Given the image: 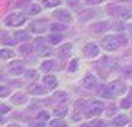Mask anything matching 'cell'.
<instances>
[{"label":"cell","mask_w":132,"mask_h":127,"mask_svg":"<svg viewBox=\"0 0 132 127\" xmlns=\"http://www.w3.org/2000/svg\"><path fill=\"white\" fill-rule=\"evenodd\" d=\"M67 113H68V109H67V107H55V110H54L55 117H58V119H63Z\"/></svg>","instance_id":"cell-25"},{"label":"cell","mask_w":132,"mask_h":127,"mask_svg":"<svg viewBox=\"0 0 132 127\" xmlns=\"http://www.w3.org/2000/svg\"><path fill=\"white\" fill-rule=\"evenodd\" d=\"M128 44V37L123 34H117V35H108L102 40V48L106 51H114L122 45Z\"/></svg>","instance_id":"cell-1"},{"label":"cell","mask_w":132,"mask_h":127,"mask_svg":"<svg viewBox=\"0 0 132 127\" xmlns=\"http://www.w3.org/2000/svg\"><path fill=\"white\" fill-rule=\"evenodd\" d=\"M47 41H48V44L51 45H57L60 44L61 41H63V35H60V34H53V35H48V38H47Z\"/></svg>","instance_id":"cell-20"},{"label":"cell","mask_w":132,"mask_h":127,"mask_svg":"<svg viewBox=\"0 0 132 127\" xmlns=\"http://www.w3.org/2000/svg\"><path fill=\"white\" fill-rule=\"evenodd\" d=\"M57 83H58V81H57V78H55L54 75H50V73L44 75V78H43V86L46 87L47 90L55 89V87H57Z\"/></svg>","instance_id":"cell-10"},{"label":"cell","mask_w":132,"mask_h":127,"mask_svg":"<svg viewBox=\"0 0 132 127\" xmlns=\"http://www.w3.org/2000/svg\"><path fill=\"white\" fill-rule=\"evenodd\" d=\"M128 123H129V117L126 114H118V116H115L114 120H112V124L117 126V127H123Z\"/></svg>","instance_id":"cell-15"},{"label":"cell","mask_w":132,"mask_h":127,"mask_svg":"<svg viewBox=\"0 0 132 127\" xmlns=\"http://www.w3.org/2000/svg\"><path fill=\"white\" fill-rule=\"evenodd\" d=\"M109 28V23L108 21H100L97 24H92L91 30L95 31V33H102V31H106Z\"/></svg>","instance_id":"cell-17"},{"label":"cell","mask_w":132,"mask_h":127,"mask_svg":"<svg viewBox=\"0 0 132 127\" xmlns=\"http://www.w3.org/2000/svg\"><path fill=\"white\" fill-rule=\"evenodd\" d=\"M7 71H9L10 75H14V76L23 75V73L26 72V69H24V64H23V61H19V59H14V61L10 62L9 66H7Z\"/></svg>","instance_id":"cell-6"},{"label":"cell","mask_w":132,"mask_h":127,"mask_svg":"<svg viewBox=\"0 0 132 127\" xmlns=\"http://www.w3.org/2000/svg\"><path fill=\"white\" fill-rule=\"evenodd\" d=\"M81 83H82V86L85 87V89H94V87L97 86V83H98L97 76H95L94 73H87V75L82 78Z\"/></svg>","instance_id":"cell-8"},{"label":"cell","mask_w":132,"mask_h":127,"mask_svg":"<svg viewBox=\"0 0 132 127\" xmlns=\"http://www.w3.org/2000/svg\"><path fill=\"white\" fill-rule=\"evenodd\" d=\"M92 17H94V11H91V10H82L78 14V18H80L81 21H88Z\"/></svg>","instance_id":"cell-19"},{"label":"cell","mask_w":132,"mask_h":127,"mask_svg":"<svg viewBox=\"0 0 132 127\" xmlns=\"http://www.w3.org/2000/svg\"><path fill=\"white\" fill-rule=\"evenodd\" d=\"M89 126H91V127H104V126H105V123H104L102 120H92L91 123H89Z\"/></svg>","instance_id":"cell-34"},{"label":"cell","mask_w":132,"mask_h":127,"mask_svg":"<svg viewBox=\"0 0 132 127\" xmlns=\"http://www.w3.org/2000/svg\"><path fill=\"white\" fill-rule=\"evenodd\" d=\"M3 44H4V45H14V44H16V40H12V38H4V40H3Z\"/></svg>","instance_id":"cell-37"},{"label":"cell","mask_w":132,"mask_h":127,"mask_svg":"<svg viewBox=\"0 0 132 127\" xmlns=\"http://www.w3.org/2000/svg\"><path fill=\"white\" fill-rule=\"evenodd\" d=\"M54 16L57 17V20H60L61 23H68V21H71V13H70L68 10H64V8L57 10V11L54 13Z\"/></svg>","instance_id":"cell-14"},{"label":"cell","mask_w":132,"mask_h":127,"mask_svg":"<svg viewBox=\"0 0 132 127\" xmlns=\"http://www.w3.org/2000/svg\"><path fill=\"white\" fill-rule=\"evenodd\" d=\"M31 127H46V123H44V121H40L37 119L36 121H33V123H31Z\"/></svg>","instance_id":"cell-36"},{"label":"cell","mask_w":132,"mask_h":127,"mask_svg":"<svg viewBox=\"0 0 132 127\" xmlns=\"http://www.w3.org/2000/svg\"><path fill=\"white\" fill-rule=\"evenodd\" d=\"M106 11L111 16L118 17V18H123V20H128L132 17V8L122 4H108L106 6Z\"/></svg>","instance_id":"cell-2"},{"label":"cell","mask_w":132,"mask_h":127,"mask_svg":"<svg viewBox=\"0 0 132 127\" xmlns=\"http://www.w3.org/2000/svg\"><path fill=\"white\" fill-rule=\"evenodd\" d=\"M119 106L122 107V109H125V110H126V109H131V107H132V100L128 97V96H126V97H123L122 100H121V104H119Z\"/></svg>","instance_id":"cell-27"},{"label":"cell","mask_w":132,"mask_h":127,"mask_svg":"<svg viewBox=\"0 0 132 127\" xmlns=\"http://www.w3.org/2000/svg\"><path fill=\"white\" fill-rule=\"evenodd\" d=\"M24 75H26L27 79H31V81H36V79L38 78L37 71H34V69H27L26 72H24Z\"/></svg>","instance_id":"cell-26"},{"label":"cell","mask_w":132,"mask_h":127,"mask_svg":"<svg viewBox=\"0 0 132 127\" xmlns=\"http://www.w3.org/2000/svg\"><path fill=\"white\" fill-rule=\"evenodd\" d=\"M126 96L132 100V87H129V89H128V95H126Z\"/></svg>","instance_id":"cell-42"},{"label":"cell","mask_w":132,"mask_h":127,"mask_svg":"<svg viewBox=\"0 0 132 127\" xmlns=\"http://www.w3.org/2000/svg\"><path fill=\"white\" fill-rule=\"evenodd\" d=\"M41 2L46 7H57V6H60L61 0H41Z\"/></svg>","instance_id":"cell-28"},{"label":"cell","mask_w":132,"mask_h":127,"mask_svg":"<svg viewBox=\"0 0 132 127\" xmlns=\"http://www.w3.org/2000/svg\"><path fill=\"white\" fill-rule=\"evenodd\" d=\"M104 109H105V106L101 100H89L84 106V114L87 117H97L98 114L102 113Z\"/></svg>","instance_id":"cell-3"},{"label":"cell","mask_w":132,"mask_h":127,"mask_svg":"<svg viewBox=\"0 0 132 127\" xmlns=\"http://www.w3.org/2000/svg\"><path fill=\"white\" fill-rule=\"evenodd\" d=\"M84 2H85L87 4H98V3H101L102 0H84Z\"/></svg>","instance_id":"cell-39"},{"label":"cell","mask_w":132,"mask_h":127,"mask_svg":"<svg viewBox=\"0 0 132 127\" xmlns=\"http://www.w3.org/2000/svg\"><path fill=\"white\" fill-rule=\"evenodd\" d=\"M6 127H23L21 124H17V123H10V124H7Z\"/></svg>","instance_id":"cell-41"},{"label":"cell","mask_w":132,"mask_h":127,"mask_svg":"<svg viewBox=\"0 0 132 127\" xmlns=\"http://www.w3.org/2000/svg\"><path fill=\"white\" fill-rule=\"evenodd\" d=\"M71 51H72V45L68 42V44L61 45V47L58 48L57 52H58V56H60V59H63V61H64V59L68 58V55L71 54Z\"/></svg>","instance_id":"cell-13"},{"label":"cell","mask_w":132,"mask_h":127,"mask_svg":"<svg viewBox=\"0 0 132 127\" xmlns=\"http://www.w3.org/2000/svg\"><path fill=\"white\" fill-rule=\"evenodd\" d=\"M9 92H10V89L7 86H4V85L0 87V96H2V97H6V96L9 95Z\"/></svg>","instance_id":"cell-35"},{"label":"cell","mask_w":132,"mask_h":127,"mask_svg":"<svg viewBox=\"0 0 132 127\" xmlns=\"http://www.w3.org/2000/svg\"><path fill=\"white\" fill-rule=\"evenodd\" d=\"M40 10H41V8H40V6H38V4H30L29 7L26 8V13L34 16V14H38V13H40Z\"/></svg>","instance_id":"cell-24"},{"label":"cell","mask_w":132,"mask_h":127,"mask_svg":"<svg viewBox=\"0 0 132 127\" xmlns=\"http://www.w3.org/2000/svg\"><path fill=\"white\" fill-rule=\"evenodd\" d=\"M27 100H29V97H27L26 93L23 92H16L14 95L10 97V102H12L14 106H21V104H26Z\"/></svg>","instance_id":"cell-12"},{"label":"cell","mask_w":132,"mask_h":127,"mask_svg":"<svg viewBox=\"0 0 132 127\" xmlns=\"http://www.w3.org/2000/svg\"><path fill=\"white\" fill-rule=\"evenodd\" d=\"M30 50H31V48H30V47H29V45H24V48H23V47H21V48H20V51H21V52H24V54H27V52H30Z\"/></svg>","instance_id":"cell-40"},{"label":"cell","mask_w":132,"mask_h":127,"mask_svg":"<svg viewBox=\"0 0 132 127\" xmlns=\"http://www.w3.org/2000/svg\"><path fill=\"white\" fill-rule=\"evenodd\" d=\"M14 37H16V40L17 41H29L30 40V35H29V33L27 31H17V33L14 34Z\"/></svg>","instance_id":"cell-21"},{"label":"cell","mask_w":132,"mask_h":127,"mask_svg":"<svg viewBox=\"0 0 132 127\" xmlns=\"http://www.w3.org/2000/svg\"><path fill=\"white\" fill-rule=\"evenodd\" d=\"M68 2L71 3L72 6H75V4H77V2H78V0H68Z\"/></svg>","instance_id":"cell-43"},{"label":"cell","mask_w":132,"mask_h":127,"mask_svg":"<svg viewBox=\"0 0 132 127\" xmlns=\"http://www.w3.org/2000/svg\"><path fill=\"white\" fill-rule=\"evenodd\" d=\"M78 64H80V59H78V58H74V59H72V61L68 64V71H70V72H74V71H77Z\"/></svg>","instance_id":"cell-30"},{"label":"cell","mask_w":132,"mask_h":127,"mask_svg":"<svg viewBox=\"0 0 132 127\" xmlns=\"http://www.w3.org/2000/svg\"><path fill=\"white\" fill-rule=\"evenodd\" d=\"M51 31H65L67 30V25L65 24H57V23H55V24H51Z\"/></svg>","instance_id":"cell-31"},{"label":"cell","mask_w":132,"mask_h":127,"mask_svg":"<svg viewBox=\"0 0 132 127\" xmlns=\"http://www.w3.org/2000/svg\"><path fill=\"white\" fill-rule=\"evenodd\" d=\"M54 65H55V62L53 61V59H47V61L41 62L40 69L43 71V72H51V71L54 69Z\"/></svg>","instance_id":"cell-18"},{"label":"cell","mask_w":132,"mask_h":127,"mask_svg":"<svg viewBox=\"0 0 132 127\" xmlns=\"http://www.w3.org/2000/svg\"><path fill=\"white\" fill-rule=\"evenodd\" d=\"M115 112H117V107H115L114 104H111V106H109L108 109L105 110V116H108V117H112V116L115 114Z\"/></svg>","instance_id":"cell-33"},{"label":"cell","mask_w":132,"mask_h":127,"mask_svg":"<svg viewBox=\"0 0 132 127\" xmlns=\"http://www.w3.org/2000/svg\"><path fill=\"white\" fill-rule=\"evenodd\" d=\"M128 127H132V124H129V126H128Z\"/></svg>","instance_id":"cell-45"},{"label":"cell","mask_w":132,"mask_h":127,"mask_svg":"<svg viewBox=\"0 0 132 127\" xmlns=\"http://www.w3.org/2000/svg\"><path fill=\"white\" fill-rule=\"evenodd\" d=\"M50 126H53V127H65L67 124L64 123L61 119H57V120H53L51 123H50Z\"/></svg>","instance_id":"cell-32"},{"label":"cell","mask_w":132,"mask_h":127,"mask_svg":"<svg viewBox=\"0 0 132 127\" xmlns=\"http://www.w3.org/2000/svg\"><path fill=\"white\" fill-rule=\"evenodd\" d=\"M82 54L85 58H95V56L100 55V47H98L97 44H94V42H88V44L84 45L82 48Z\"/></svg>","instance_id":"cell-7"},{"label":"cell","mask_w":132,"mask_h":127,"mask_svg":"<svg viewBox=\"0 0 132 127\" xmlns=\"http://www.w3.org/2000/svg\"><path fill=\"white\" fill-rule=\"evenodd\" d=\"M100 95L102 96V97H106V99H109V97H112V93H111V90L108 89V86H104V87H101L100 89Z\"/></svg>","instance_id":"cell-29"},{"label":"cell","mask_w":132,"mask_h":127,"mask_svg":"<svg viewBox=\"0 0 132 127\" xmlns=\"http://www.w3.org/2000/svg\"><path fill=\"white\" fill-rule=\"evenodd\" d=\"M81 127H91V126H89V124H82Z\"/></svg>","instance_id":"cell-44"},{"label":"cell","mask_w":132,"mask_h":127,"mask_svg":"<svg viewBox=\"0 0 132 127\" xmlns=\"http://www.w3.org/2000/svg\"><path fill=\"white\" fill-rule=\"evenodd\" d=\"M27 92L30 93V95H34V96H43L47 93V89L44 86H41L40 83H31L29 85V87H27Z\"/></svg>","instance_id":"cell-11"},{"label":"cell","mask_w":132,"mask_h":127,"mask_svg":"<svg viewBox=\"0 0 132 127\" xmlns=\"http://www.w3.org/2000/svg\"><path fill=\"white\" fill-rule=\"evenodd\" d=\"M106 86H108V89L111 90V93H112L114 96L122 95V93H125L126 90H128L126 83H125L123 81H119V79H117V81H112L111 83H108Z\"/></svg>","instance_id":"cell-5"},{"label":"cell","mask_w":132,"mask_h":127,"mask_svg":"<svg viewBox=\"0 0 132 127\" xmlns=\"http://www.w3.org/2000/svg\"><path fill=\"white\" fill-rule=\"evenodd\" d=\"M53 99L55 100V103H65L67 100H68V93L64 92V90H57V92H54V95H53Z\"/></svg>","instance_id":"cell-16"},{"label":"cell","mask_w":132,"mask_h":127,"mask_svg":"<svg viewBox=\"0 0 132 127\" xmlns=\"http://www.w3.org/2000/svg\"><path fill=\"white\" fill-rule=\"evenodd\" d=\"M12 109V107H9V106H6V104H2V114H6L9 110Z\"/></svg>","instance_id":"cell-38"},{"label":"cell","mask_w":132,"mask_h":127,"mask_svg":"<svg viewBox=\"0 0 132 127\" xmlns=\"http://www.w3.org/2000/svg\"><path fill=\"white\" fill-rule=\"evenodd\" d=\"M0 56H2V59H10L14 56V52H13L12 50H7V48H2V51H0Z\"/></svg>","instance_id":"cell-22"},{"label":"cell","mask_w":132,"mask_h":127,"mask_svg":"<svg viewBox=\"0 0 132 127\" xmlns=\"http://www.w3.org/2000/svg\"><path fill=\"white\" fill-rule=\"evenodd\" d=\"M3 23L7 27H19V25L26 23V16L21 13H10L4 17Z\"/></svg>","instance_id":"cell-4"},{"label":"cell","mask_w":132,"mask_h":127,"mask_svg":"<svg viewBox=\"0 0 132 127\" xmlns=\"http://www.w3.org/2000/svg\"><path fill=\"white\" fill-rule=\"evenodd\" d=\"M30 30L34 34H43L47 30V23L44 20H37V21L30 23Z\"/></svg>","instance_id":"cell-9"},{"label":"cell","mask_w":132,"mask_h":127,"mask_svg":"<svg viewBox=\"0 0 132 127\" xmlns=\"http://www.w3.org/2000/svg\"><path fill=\"white\" fill-rule=\"evenodd\" d=\"M50 117H51V114H50V112H47V110H41L37 114V119L40 121H44V123H47V121L50 120Z\"/></svg>","instance_id":"cell-23"}]
</instances>
